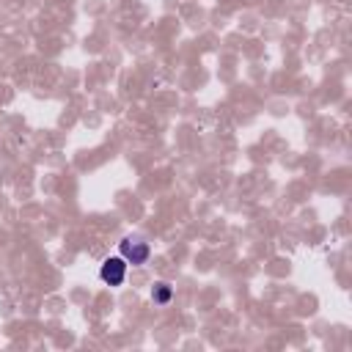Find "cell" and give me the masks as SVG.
I'll return each instance as SVG.
<instances>
[{"label": "cell", "instance_id": "1", "mask_svg": "<svg viewBox=\"0 0 352 352\" xmlns=\"http://www.w3.org/2000/svg\"><path fill=\"white\" fill-rule=\"evenodd\" d=\"M118 253H121V258L126 261V264H146L148 261V256H151V248H148V242H143V239H138V236H126V239H121L118 242Z\"/></svg>", "mask_w": 352, "mask_h": 352}, {"label": "cell", "instance_id": "2", "mask_svg": "<svg viewBox=\"0 0 352 352\" xmlns=\"http://www.w3.org/2000/svg\"><path fill=\"white\" fill-rule=\"evenodd\" d=\"M99 278L107 283V286H121L124 278H126V261L121 256H107L99 267Z\"/></svg>", "mask_w": 352, "mask_h": 352}, {"label": "cell", "instance_id": "3", "mask_svg": "<svg viewBox=\"0 0 352 352\" xmlns=\"http://www.w3.org/2000/svg\"><path fill=\"white\" fill-rule=\"evenodd\" d=\"M170 297H173V286H170V283L157 280V283L151 286V300H154V302L165 305V302H170Z\"/></svg>", "mask_w": 352, "mask_h": 352}]
</instances>
